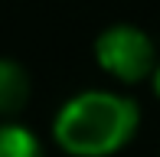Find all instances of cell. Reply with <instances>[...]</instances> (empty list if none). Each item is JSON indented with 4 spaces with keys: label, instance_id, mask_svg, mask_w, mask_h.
<instances>
[{
    "label": "cell",
    "instance_id": "6da1fadb",
    "mask_svg": "<svg viewBox=\"0 0 160 157\" xmlns=\"http://www.w3.org/2000/svg\"><path fill=\"white\" fill-rule=\"evenodd\" d=\"M52 141L69 157H114L141 131V108L128 92L82 89L52 115Z\"/></svg>",
    "mask_w": 160,
    "mask_h": 157
},
{
    "label": "cell",
    "instance_id": "7a4b0ae2",
    "mask_svg": "<svg viewBox=\"0 0 160 157\" xmlns=\"http://www.w3.org/2000/svg\"><path fill=\"white\" fill-rule=\"evenodd\" d=\"M95 66L118 85H141L150 82L154 66L160 59L157 43L147 30L137 23H111L95 36L92 43Z\"/></svg>",
    "mask_w": 160,
    "mask_h": 157
},
{
    "label": "cell",
    "instance_id": "3957f363",
    "mask_svg": "<svg viewBox=\"0 0 160 157\" xmlns=\"http://www.w3.org/2000/svg\"><path fill=\"white\" fill-rule=\"evenodd\" d=\"M30 92H33V82L26 66L10 56H0V121L17 118L30 102Z\"/></svg>",
    "mask_w": 160,
    "mask_h": 157
},
{
    "label": "cell",
    "instance_id": "277c9868",
    "mask_svg": "<svg viewBox=\"0 0 160 157\" xmlns=\"http://www.w3.org/2000/svg\"><path fill=\"white\" fill-rule=\"evenodd\" d=\"M0 157H46V144L23 121L7 118L0 121Z\"/></svg>",
    "mask_w": 160,
    "mask_h": 157
},
{
    "label": "cell",
    "instance_id": "5b68a950",
    "mask_svg": "<svg viewBox=\"0 0 160 157\" xmlns=\"http://www.w3.org/2000/svg\"><path fill=\"white\" fill-rule=\"evenodd\" d=\"M150 89H154V95H157V102H160V59H157V66H154V75H150Z\"/></svg>",
    "mask_w": 160,
    "mask_h": 157
}]
</instances>
